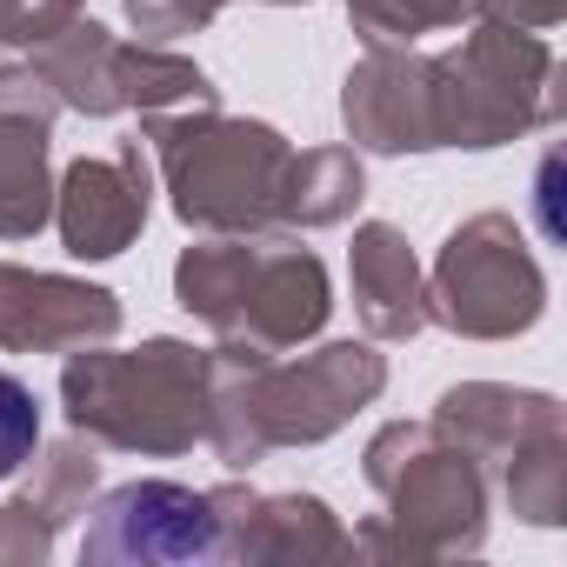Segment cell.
Wrapping results in <instances>:
<instances>
[{
  "instance_id": "6da1fadb",
  "label": "cell",
  "mask_w": 567,
  "mask_h": 567,
  "mask_svg": "<svg viewBox=\"0 0 567 567\" xmlns=\"http://www.w3.org/2000/svg\"><path fill=\"white\" fill-rule=\"evenodd\" d=\"M214 514L207 501L181 494V487H127L101 507V520L87 527L81 554L94 560H200L214 554Z\"/></svg>"
},
{
  "instance_id": "7a4b0ae2",
  "label": "cell",
  "mask_w": 567,
  "mask_h": 567,
  "mask_svg": "<svg viewBox=\"0 0 567 567\" xmlns=\"http://www.w3.org/2000/svg\"><path fill=\"white\" fill-rule=\"evenodd\" d=\"M34 447H41V408L8 368H0V481H8Z\"/></svg>"
}]
</instances>
